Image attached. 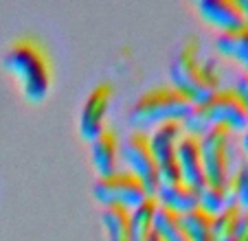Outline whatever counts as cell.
<instances>
[{
  "label": "cell",
  "mask_w": 248,
  "mask_h": 241,
  "mask_svg": "<svg viewBox=\"0 0 248 241\" xmlns=\"http://www.w3.org/2000/svg\"><path fill=\"white\" fill-rule=\"evenodd\" d=\"M2 68L16 79L24 99L40 103L46 99L53 81V66L44 42L35 35H18L2 53Z\"/></svg>",
  "instance_id": "1"
},
{
  "label": "cell",
  "mask_w": 248,
  "mask_h": 241,
  "mask_svg": "<svg viewBox=\"0 0 248 241\" xmlns=\"http://www.w3.org/2000/svg\"><path fill=\"white\" fill-rule=\"evenodd\" d=\"M169 84L183 90L193 103L209 99L216 90L222 88V79L213 57H202L200 40L189 35L176 51L169 66Z\"/></svg>",
  "instance_id": "2"
},
{
  "label": "cell",
  "mask_w": 248,
  "mask_h": 241,
  "mask_svg": "<svg viewBox=\"0 0 248 241\" xmlns=\"http://www.w3.org/2000/svg\"><path fill=\"white\" fill-rule=\"evenodd\" d=\"M216 125H224L231 132L248 130V112L233 86H222L209 99L193 103L189 114L183 119L185 134L198 136V138Z\"/></svg>",
  "instance_id": "3"
},
{
  "label": "cell",
  "mask_w": 248,
  "mask_h": 241,
  "mask_svg": "<svg viewBox=\"0 0 248 241\" xmlns=\"http://www.w3.org/2000/svg\"><path fill=\"white\" fill-rule=\"evenodd\" d=\"M193 101L171 84L152 86L140 94L130 110V123L134 130L147 132L165 120H180L189 114Z\"/></svg>",
  "instance_id": "4"
},
{
  "label": "cell",
  "mask_w": 248,
  "mask_h": 241,
  "mask_svg": "<svg viewBox=\"0 0 248 241\" xmlns=\"http://www.w3.org/2000/svg\"><path fill=\"white\" fill-rule=\"evenodd\" d=\"M121 158L127 171L134 173L143 182L147 193L154 195L158 189V163H156L154 151H152L150 134L140 130H132L121 143Z\"/></svg>",
  "instance_id": "5"
},
{
  "label": "cell",
  "mask_w": 248,
  "mask_h": 241,
  "mask_svg": "<svg viewBox=\"0 0 248 241\" xmlns=\"http://www.w3.org/2000/svg\"><path fill=\"white\" fill-rule=\"evenodd\" d=\"M93 195L103 206H125L132 211L150 193L134 173H130L127 169L123 171L117 169L110 176L97 178V182L93 184Z\"/></svg>",
  "instance_id": "6"
},
{
  "label": "cell",
  "mask_w": 248,
  "mask_h": 241,
  "mask_svg": "<svg viewBox=\"0 0 248 241\" xmlns=\"http://www.w3.org/2000/svg\"><path fill=\"white\" fill-rule=\"evenodd\" d=\"M231 140L233 132L224 125L211 127L204 136H200L202 165H204L206 182L224 184L231 178Z\"/></svg>",
  "instance_id": "7"
},
{
  "label": "cell",
  "mask_w": 248,
  "mask_h": 241,
  "mask_svg": "<svg viewBox=\"0 0 248 241\" xmlns=\"http://www.w3.org/2000/svg\"><path fill=\"white\" fill-rule=\"evenodd\" d=\"M114 97V88L110 81H99L88 92L79 114V134L84 140H93L106 127V116L110 112Z\"/></svg>",
  "instance_id": "8"
},
{
  "label": "cell",
  "mask_w": 248,
  "mask_h": 241,
  "mask_svg": "<svg viewBox=\"0 0 248 241\" xmlns=\"http://www.w3.org/2000/svg\"><path fill=\"white\" fill-rule=\"evenodd\" d=\"M176 163H178L180 176L185 182L200 189L206 182L204 165H202V151H200V138L191 134H183L176 147Z\"/></svg>",
  "instance_id": "9"
},
{
  "label": "cell",
  "mask_w": 248,
  "mask_h": 241,
  "mask_svg": "<svg viewBox=\"0 0 248 241\" xmlns=\"http://www.w3.org/2000/svg\"><path fill=\"white\" fill-rule=\"evenodd\" d=\"M90 156L97 169L99 178L110 176L117 171L119 156H121V140L112 127H103L93 140H90Z\"/></svg>",
  "instance_id": "10"
},
{
  "label": "cell",
  "mask_w": 248,
  "mask_h": 241,
  "mask_svg": "<svg viewBox=\"0 0 248 241\" xmlns=\"http://www.w3.org/2000/svg\"><path fill=\"white\" fill-rule=\"evenodd\" d=\"M198 11L204 18V22L217 27L220 31H229V29L246 24L239 0H200Z\"/></svg>",
  "instance_id": "11"
},
{
  "label": "cell",
  "mask_w": 248,
  "mask_h": 241,
  "mask_svg": "<svg viewBox=\"0 0 248 241\" xmlns=\"http://www.w3.org/2000/svg\"><path fill=\"white\" fill-rule=\"evenodd\" d=\"M154 195L160 206L173 211V213L180 215V217H183L185 213H189V211L198 209V189L185 180L169 182V184H158Z\"/></svg>",
  "instance_id": "12"
},
{
  "label": "cell",
  "mask_w": 248,
  "mask_h": 241,
  "mask_svg": "<svg viewBox=\"0 0 248 241\" xmlns=\"http://www.w3.org/2000/svg\"><path fill=\"white\" fill-rule=\"evenodd\" d=\"M158 199L156 195H147L140 204H136L130 211V228L132 241H150L154 237V219L158 211Z\"/></svg>",
  "instance_id": "13"
},
{
  "label": "cell",
  "mask_w": 248,
  "mask_h": 241,
  "mask_svg": "<svg viewBox=\"0 0 248 241\" xmlns=\"http://www.w3.org/2000/svg\"><path fill=\"white\" fill-rule=\"evenodd\" d=\"M235 204L233 189H231V178L224 184H213V182H204L198 189V206L206 211L209 215H217L224 211L226 206Z\"/></svg>",
  "instance_id": "14"
},
{
  "label": "cell",
  "mask_w": 248,
  "mask_h": 241,
  "mask_svg": "<svg viewBox=\"0 0 248 241\" xmlns=\"http://www.w3.org/2000/svg\"><path fill=\"white\" fill-rule=\"evenodd\" d=\"M216 48L224 57L242 64L248 57V22L229 31H220V35L216 37Z\"/></svg>",
  "instance_id": "15"
},
{
  "label": "cell",
  "mask_w": 248,
  "mask_h": 241,
  "mask_svg": "<svg viewBox=\"0 0 248 241\" xmlns=\"http://www.w3.org/2000/svg\"><path fill=\"white\" fill-rule=\"evenodd\" d=\"M101 224L106 228L108 241H132L130 209H125V206H103Z\"/></svg>",
  "instance_id": "16"
},
{
  "label": "cell",
  "mask_w": 248,
  "mask_h": 241,
  "mask_svg": "<svg viewBox=\"0 0 248 241\" xmlns=\"http://www.w3.org/2000/svg\"><path fill=\"white\" fill-rule=\"evenodd\" d=\"M154 232L163 241H191V237H189L187 228L183 224V217L176 215L173 211L165 209V206H158V211H156Z\"/></svg>",
  "instance_id": "17"
},
{
  "label": "cell",
  "mask_w": 248,
  "mask_h": 241,
  "mask_svg": "<svg viewBox=\"0 0 248 241\" xmlns=\"http://www.w3.org/2000/svg\"><path fill=\"white\" fill-rule=\"evenodd\" d=\"M183 224L187 228L191 241H216V237H213V215L202 211L200 206L185 213Z\"/></svg>",
  "instance_id": "18"
},
{
  "label": "cell",
  "mask_w": 248,
  "mask_h": 241,
  "mask_svg": "<svg viewBox=\"0 0 248 241\" xmlns=\"http://www.w3.org/2000/svg\"><path fill=\"white\" fill-rule=\"evenodd\" d=\"M242 213L244 211L237 204H231L217 215H213V237H216V241H229L233 237L239 219H242Z\"/></svg>",
  "instance_id": "19"
},
{
  "label": "cell",
  "mask_w": 248,
  "mask_h": 241,
  "mask_svg": "<svg viewBox=\"0 0 248 241\" xmlns=\"http://www.w3.org/2000/svg\"><path fill=\"white\" fill-rule=\"evenodd\" d=\"M231 189H233L235 204L242 211H248V160L242 158L233 173H231Z\"/></svg>",
  "instance_id": "20"
},
{
  "label": "cell",
  "mask_w": 248,
  "mask_h": 241,
  "mask_svg": "<svg viewBox=\"0 0 248 241\" xmlns=\"http://www.w3.org/2000/svg\"><path fill=\"white\" fill-rule=\"evenodd\" d=\"M233 88H235V92L239 94V99H242L244 107H246V112H248V73L246 70H242V73L237 75Z\"/></svg>",
  "instance_id": "21"
},
{
  "label": "cell",
  "mask_w": 248,
  "mask_h": 241,
  "mask_svg": "<svg viewBox=\"0 0 248 241\" xmlns=\"http://www.w3.org/2000/svg\"><path fill=\"white\" fill-rule=\"evenodd\" d=\"M229 241H248V211L242 213V219H239V224H237V230L233 232V237H231Z\"/></svg>",
  "instance_id": "22"
},
{
  "label": "cell",
  "mask_w": 248,
  "mask_h": 241,
  "mask_svg": "<svg viewBox=\"0 0 248 241\" xmlns=\"http://www.w3.org/2000/svg\"><path fill=\"white\" fill-rule=\"evenodd\" d=\"M242 149H244V153H246V160H248V130L244 132V136H242Z\"/></svg>",
  "instance_id": "23"
},
{
  "label": "cell",
  "mask_w": 248,
  "mask_h": 241,
  "mask_svg": "<svg viewBox=\"0 0 248 241\" xmlns=\"http://www.w3.org/2000/svg\"><path fill=\"white\" fill-rule=\"evenodd\" d=\"M239 5H242V11H244V18L248 22V0H239Z\"/></svg>",
  "instance_id": "24"
},
{
  "label": "cell",
  "mask_w": 248,
  "mask_h": 241,
  "mask_svg": "<svg viewBox=\"0 0 248 241\" xmlns=\"http://www.w3.org/2000/svg\"><path fill=\"white\" fill-rule=\"evenodd\" d=\"M242 64H244V70H246V73H248V57H246V60L242 61Z\"/></svg>",
  "instance_id": "25"
},
{
  "label": "cell",
  "mask_w": 248,
  "mask_h": 241,
  "mask_svg": "<svg viewBox=\"0 0 248 241\" xmlns=\"http://www.w3.org/2000/svg\"><path fill=\"white\" fill-rule=\"evenodd\" d=\"M150 241H163V239H160V237H158V235H156V232H154V237H152Z\"/></svg>",
  "instance_id": "26"
}]
</instances>
